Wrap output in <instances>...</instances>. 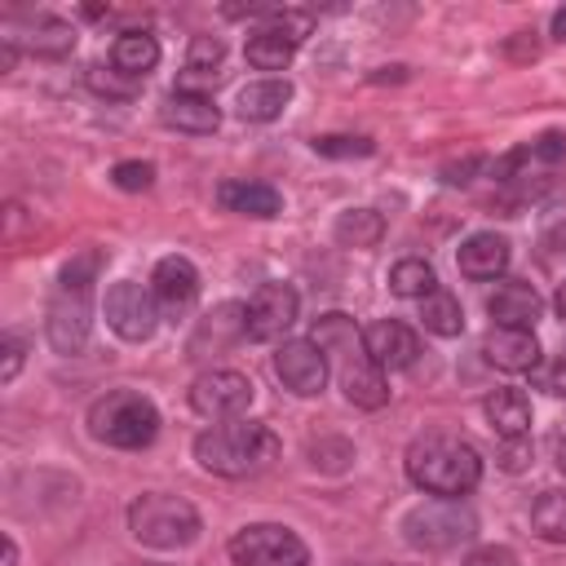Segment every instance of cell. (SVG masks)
<instances>
[{"instance_id": "obj_36", "label": "cell", "mask_w": 566, "mask_h": 566, "mask_svg": "<svg viewBox=\"0 0 566 566\" xmlns=\"http://www.w3.org/2000/svg\"><path fill=\"white\" fill-rule=\"evenodd\" d=\"M531 460V438H500V469L517 473Z\"/></svg>"}, {"instance_id": "obj_9", "label": "cell", "mask_w": 566, "mask_h": 566, "mask_svg": "<svg viewBox=\"0 0 566 566\" xmlns=\"http://www.w3.org/2000/svg\"><path fill=\"white\" fill-rule=\"evenodd\" d=\"M252 380L243 371H230V367H212L203 376H195L190 385V407L208 420H239L248 407H252Z\"/></svg>"}, {"instance_id": "obj_10", "label": "cell", "mask_w": 566, "mask_h": 566, "mask_svg": "<svg viewBox=\"0 0 566 566\" xmlns=\"http://www.w3.org/2000/svg\"><path fill=\"white\" fill-rule=\"evenodd\" d=\"M243 336H248V305L243 301H221L195 323V332L186 340V354L190 358H212V354L234 349Z\"/></svg>"}, {"instance_id": "obj_14", "label": "cell", "mask_w": 566, "mask_h": 566, "mask_svg": "<svg viewBox=\"0 0 566 566\" xmlns=\"http://www.w3.org/2000/svg\"><path fill=\"white\" fill-rule=\"evenodd\" d=\"M363 349H367V358H371L380 371H402V367L416 363L420 336H416L407 323H398V318H376V323L363 332Z\"/></svg>"}, {"instance_id": "obj_15", "label": "cell", "mask_w": 566, "mask_h": 566, "mask_svg": "<svg viewBox=\"0 0 566 566\" xmlns=\"http://www.w3.org/2000/svg\"><path fill=\"white\" fill-rule=\"evenodd\" d=\"M4 40L13 49L35 53V57H66L75 49V27L53 18V13H35V18H22V22H9Z\"/></svg>"}, {"instance_id": "obj_6", "label": "cell", "mask_w": 566, "mask_h": 566, "mask_svg": "<svg viewBox=\"0 0 566 566\" xmlns=\"http://www.w3.org/2000/svg\"><path fill=\"white\" fill-rule=\"evenodd\" d=\"M478 535V517L460 500H424L402 517V539L420 553H451Z\"/></svg>"}, {"instance_id": "obj_31", "label": "cell", "mask_w": 566, "mask_h": 566, "mask_svg": "<svg viewBox=\"0 0 566 566\" xmlns=\"http://www.w3.org/2000/svg\"><path fill=\"white\" fill-rule=\"evenodd\" d=\"M349 460H354V447L345 438H318V442H310V464L323 469V473H340V469H349Z\"/></svg>"}, {"instance_id": "obj_23", "label": "cell", "mask_w": 566, "mask_h": 566, "mask_svg": "<svg viewBox=\"0 0 566 566\" xmlns=\"http://www.w3.org/2000/svg\"><path fill=\"white\" fill-rule=\"evenodd\" d=\"M310 340L323 349V358H336V367H345V363H354V358L367 354L363 349V332L354 327L349 314H323V318H314Z\"/></svg>"}, {"instance_id": "obj_30", "label": "cell", "mask_w": 566, "mask_h": 566, "mask_svg": "<svg viewBox=\"0 0 566 566\" xmlns=\"http://www.w3.org/2000/svg\"><path fill=\"white\" fill-rule=\"evenodd\" d=\"M389 287H394L398 296H420V301H424V296L438 287V274H433L429 261L407 256V261H398V265L389 270Z\"/></svg>"}, {"instance_id": "obj_41", "label": "cell", "mask_w": 566, "mask_h": 566, "mask_svg": "<svg viewBox=\"0 0 566 566\" xmlns=\"http://www.w3.org/2000/svg\"><path fill=\"white\" fill-rule=\"evenodd\" d=\"M553 40H562V44H566V9H557V13H553Z\"/></svg>"}, {"instance_id": "obj_8", "label": "cell", "mask_w": 566, "mask_h": 566, "mask_svg": "<svg viewBox=\"0 0 566 566\" xmlns=\"http://www.w3.org/2000/svg\"><path fill=\"white\" fill-rule=\"evenodd\" d=\"M102 314H106L111 332L119 340H133V345L150 340L155 327H159V301H155V292L142 287V283H133V279H119V283L106 287Z\"/></svg>"}, {"instance_id": "obj_21", "label": "cell", "mask_w": 566, "mask_h": 566, "mask_svg": "<svg viewBox=\"0 0 566 566\" xmlns=\"http://www.w3.org/2000/svg\"><path fill=\"white\" fill-rule=\"evenodd\" d=\"M256 18H265V27L248 40V62L256 71H287L292 53H296V40L283 31L279 22V9H256Z\"/></svg>"}, {"instance_id": "obj_16", "label": "cell", "mask_w": 566, "mask_h": 566, "mask_svg": "<svg viewBox=\"0 0 566 566\" xmlns=\"http://www.w3.org/2000/svg\"><path fill=\"white\" fill-rule=\"evenodd\" d=\"M482 354L500 371H535V363H539L535 327H491L482 340Z\"/></svg>"}, {"instance_id": "obj_37", "label": "cell", "mask_w": 566, "mask_h": 566, "mask_svg": "<svg viewBox=\"0 0 566 566\" xmlns=\"http://www.w3.org/2000/svg\"><path fill=\"white\" fill-rule=\"evenodd\" d=\"M460 566H517V553H513V548H504V544H486V548L469 553Z\"/></svg>"}, {"instance_id": "obj_7", "label": "cell", "mask_w": 566, "mask_h": 566, "mask_svg": "<svg viewBox=\"0 0 566 566\" xmlns=\"http://www.w3.org/2000/svg\"><path fill=\"white\" fill-rule=\"evenodd\" d=\"M230 562L234 566H310V544L279 522H252L230 535Z\"/></svg>"}, {"instance_id": "obj_39", "label": "cell", "mask_w": 566, "mask_h": 566, "mask_svg": "<svg viewBox=\"0 0 566 566\" xmlns=\"http://www.w3.org/2000/svg\"><path fill=\"white\" fill-rule=\"evenodd\" d=\"M535 53H539V40H535V31H517V35L509 40V57L526 62V57H535Z\"/></svg>"}, {"instance_id": "obj_22", "label": "cell", "mask_w": 566, "mask_h": 566, "mask_svg": "<svg viewBox=\"0 0 566 566\" xmlns=\"http://www.w3.org/2000/svg\"><path fill=\"white\" fill-rule=\"evenodd\" d=\"M287 102H292V84L270 75V80L243 84L239 97H234V111H239V119H248V124H270V119H279V115L287 111Z\"/></svg>"}, {"instance_id": "obj_29", "label": "cell", "mask_w": 566, "mask_h": 566, "mask_svg": "<svg viewBox=\"0 0 566 566\" xmlns=\"http://www.w3.org/2000/svg\"><path fill=\"white\" fill-rule=\"evenodd\" d=\"M531 531L548 544H566V491H539L531 504Z\"/></svg>"}, {"instance_id": "obj_44", "label": "cell", "mask_w": 566, "mask_h": 566, "mask_svg": "<svg viewBox=\"0 0 566 566\" xmlns=\"http://www.w3.org/2000/svg\"><path fill=\"white\" fill-rule=\"evenodd\" d=\"M557 469H562V473H566V442H562V447H557Z\"/></svg>"}, {"instance_id": "obj_17", "label": "cell", "mask_w": 566, "mask_h": 566, "mask_svg": "<svg viewBox=\"0 0 566 566\" xmlns=\"http://www.w3.org/2000/svg\"><path fill=\"white\" fill-rule=\"evenodd\" d=\"M539 310H544L539 292L531 283H522V279H504L486 296V314L495 318V327H535Z\"/></svg>"}, {"instance_id": "obj_4", "label": "cell", "mask_w": 566, "mask_h": 566, "mask_svg": "<svg viewBox=\"0 0 566 566\" xmlns=\"http://www.w3.org/2000/svg\"><path fill=\"white\" fill-rule=\"evenodd\" d=\"M88 433L119 451H142L159 433V411L137 389H111L88 407Z\"/></svg>"}, {"instance_id": "obj_11", "label": "cell", "mask_w": 566, "mask_h": 566, "mask_svg": "<svg viewBox=\"0 0 566 566\" xmlns=\"http://www.w3.org/2000/svg\"><path fill=\"white\" fill-rule=\"evenodd\" d=\"M301 296L292 283H261L248 296V336L252 340H279L296 323Z\"/></svg>"}, {"instance_id": "obj_35", "label": "cell", "mask_w": 566, "mask_h": 566, "mask_svg": "<svg viewBox=\"0 0 566 566\" xmlns=\"http://www.w3.org/2000/svg\"><path fill=\"white\" fill-rule=\"evenodd\" d=\"M531 380H535V389L562 398V394H566V354H557V358H548V363H535Z\"/></svg>"}, {"instance_id": "obj_12", "label": "cell", "mask_w": 566, "mask_h": 566, "mask_svg": "<svg viewBox=\"0 0 566 566\" xmlns=\"http://www.w3.org/2000/svg\"><path fill=\"white\" fill-rule=\"evenodd\" d=\"M274 376L296 398H314L327 385V358H323V349L314 340H283L274 349Z\"/></svg>"}, {"instance_id": "obj_19", "label": "cell", "mask_w": 566, "mask_h": 566, "mask_svg": "<svg viewBox=\"0 0 566 566\" xmlns=\"http://www.w3.org/2000/svg\"><path fill=\"white\" fill-rule=\"evenodd\" d=\"M159 119L168 124V128H177V133H217V124H221V111L212 106V97H203V93H186V88H172L168 97H164V106H159Z\"/></svg>"}, {"instance_id": "obj_38", "label": "cell", "mask_w": 566, "mask_h": 566, "mask_svg": "<svg viewBox=\"0 0 566 566\" xmlns=\"http://www.w3.org/2000/svg\"><path fill=\"white\" fill-rule=\"evenodd\" d=\"M0 349H4V367H0V380L9 385V380L18 376V367H22V349H27V345H22L18 336H4V345H0Z\"/></svg>"}, {"instance_id": "obj_26", "label": "cell", "mask_w": 566, "mask_h": 566, "mask_svg": "<svg viewBox=\"0 0 566 566\" xmlns=\"http://www.w3.org/2000/svg\"><path fill=\"white\" fill-rule=\"evenodd\" d=\"M155 62H159V40L146 31H124L111 44V66L133 80H146V71H155Z\"/></svg>"}, {"instance_id": "obj_43", "label": "cell", "mask_w": 566, "mask_h": 566, "mask_svg": "<svg viewBox=\"0 0 566 566\" xmlns=\"http://www.w3.org/2000/svg\"><path fill=\"white\" fill-rule=\"evenodd\" d=\"M553 305H557V318H562V323H566V283H562V287H557V296H553Z\"/></svg>"}, {"instance_id": "obj_1", "label": "cell", "mask_w": 566, "mask_h": 566, "mask_svg": "<svg viewBox=\"0 0 566 566\" xmlns=\"http://www.w3.org/2000/svg\"><path fill=\"white\" fill-rule=\"evenodd\" d=\"M407 478L438 500H460L482 482V455L455 433H420L407 447Z\"/></svg>"}, {"instance_id": "obj_32", "label": "cell", "mask_w": 566, "mask_h": 566, "mask_svg": "<svg viewBox=\"0 0 566 566\" xmlns=\"http://www.w3.org/2000/svg\"><path fill=\"white\" fill-rule=\"evenodd\" d=\"M88 84L102 93V97H115V102H124V97H133L137 88H142V80H133V75H124V71H106V66H93L88 71Z\"/></svg>"}, {"instance_id": "obj_18", "label": "cell", "mask_w": 566, "mask_h": 566, "mask_svg": "<svg viewBox=\"0 0 566 566\" xmlns=\"http://www.w3.org/2000/svg\"><path fill=\"white\" fill-rule=\"evenodd\" d=\"M509 239L504 234H495V230H478V234H469L464 243H460V252H455V265H460V274H469V279H500L504 270H509Z\"/></svg>"}, {"instance_id": "obj_20", "label": "cell", "mask_w": 566, "mask_h": 566, "mask_svg": "<svg viewBox=\"0 0 566 566\" xmlns=\"http://www.w3.org/2000/svg\"><path fill=\"white\" fill-rule=\"evenodd\" d=\"M217 203H221L226 212L261 217V221H270V217L283 212V195H279L274 186H265V181H248V177L221 181V186H217Z\"/></svg>"}, {"instance_id": "obj_42", "label": "cell", "mask_w": 566, "mask_h": 566, "mask_svg": "<svg viewBox=\"0 0 566 566\" xmlns=\"http://www.w3.org/2000/svg\"><path fill=\"white\" fill-rule=\"evenodd\" d=\"M0 566H18V544H13L9 535H4V562H0Z\"/></svg>"}, {"instance_id": "obj_2", "label": "cell", "mask_w": 566, "mask_h": 566, "mask_svg": "<svg viewBox=\"0 0 566 566\" xmlns=\"http://www.w3.org/2000/svg\"><path fill=\"white\" fill-rule=\"evenodd\" d=\"M97 265H102L97 252H80V256L66 261L62 274H57V287H53V296H49V318H44L49 345H53L57 354H80L84 340H88Z\"/></svg>"}, {"instance_id": "obj_5", "label": "cell", "mask_w": 566, "mask_h": 566, "mask_svg": "<svg viewBox=\"0 0 566 566\" xmlns=\"http://www.w3.org/2000/svg\"><path fill=\"white\" fill-rule=\"evenodd\" d=\"M128 531H133L137 544L168 553V548H186V544L199 539V513L181 495L146 491L128 504Z\"/></svg>"}, {"instance_id": "obj_33", "label": "cell", "mask_w": 566, "mask_h": 566, "mask_svg": "<svg viewBox=\"0 0 566 566\" xmlns=\"http://www.w3.org/2000/svg\"><path fill=\"white\" fill-rule=\"evenodd\" d=\"M314 150L318 155H327V159H363V155H371L376 146L367 142V137H349V133H327V137H314Z\"/></svg>"}, {"instance_id": "obj_34", "label": "cell", "mask_w": 566, "mask_h": 566, "mask_svg": "<svg viewBox=\"0 0 566 566\" xmlns=\"http://www.w3.org/2000/svg\"><path fill=\"white\" fill-rule=\"evenodd\" d=\"M111 181H115L119 190H150L155 164H146V159H124V164L111 168Z\"/></svg>"}, {"instance_id": "obj_40", "label": "cell", "mask_w": 566, "mask_h": 566, "mask_svg": "<svg viewBox=\"0 0 566 566\" xmlns=\"http://www.w3.org/2000/svg\"><path fill=\"white\" fill-rule=\"evenodd\" d=\"M473 168H478V159H464V164H451V168H442V181H451V186H464Z\"/></svg>"}, {"instance_id": "obj_3", "label": "cell", "mask_w": 566, "mask_h": 566, "mask_svg": "<svg viewBox=\"0 0 566 566\" xmlns=\"http://www.w3.org/2000/svg\"><path fill=\"white\" fill-rule=\"evenodd\" d=\"M279 455V438L261 420L212 424L195 438V460L217 478H252Z\"/></svg>"}, {"instance_id": "obj_28", "label": "cell", "mask_w": 566, "mask_h": 566, "mask_svg": "<svg viewBox=\"0 0 566 566\" xmlns=\"http://www.w3.org/2000/svg\"><path fill=\"white\" fill-rule=\"evenodd\" d=\"M420 323H424V332H433V336H460V332H464V310H460V301H455L447 287H433V292L420 301Z\"/></svg>"}, {"instance_id": "obj_24", "label": "cell", "mask_w": 566, "mask_h": 566, "mask_svg": "<svg viewBox=\"0 0 566 566\" xmlns=\"http://www.w3.org/2000/svg\"><path fill=\"white\" fill-rule=\"evenodd\" d=\"M340 389H345V398H349L354 407H367V411H376V407H385V402H389L385 371H380L367 354L340 367Z\"/></svg>"}, {"instance_id": "obj_27", "label": "cell", "mask_w": 566, "mask_h": 566, "mask_svg": "<svg viewBox=\"0 0 566 566\" xmlns=\"http://www.w3.org/2000/svg\"><path fill=\"white\" fill-rule=\"evenodd\" d=\"M332 234H336L340 248H376L385 239V217L371 212V208H349V212L336 217Z\"/></svg>"}, {"instance_id": "obj_13", "label": "cell", "mask_w": 566, "mask_h": 566, "mask_svg": "<svg viewBox=\"0 0 566 566\" xmlns=\"http://www.w3.org/2000/svg\"><path fill=\"white\" fill-rule=\"evenodd\" d=\"M150 292H155V301H159V314L181 318V314H190L195 301H199V270H195L186 256H164V261L155 265V274H150Z\"/></svg>"}, {"instance_id": "obj_25", "label": "cell", "mask_w": 566, "mask_h": 566, "mask_svg": "<svg viewBox=\"0 0 566 566\" xmlns=\"http://www.w3.org/2000/svg\"><path fill=\"white\" fill-rule=\"evenodd\" d=\"M482 411H486V420H491V429L500 438H526V429H531V398L522 389H495V394H486Z\"/></svg>"}]
</instances>
